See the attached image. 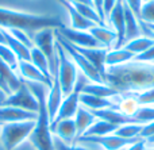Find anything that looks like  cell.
<instances>
[{
    "mask_svg": "<svg viewBox=\"0 0 154 150\" xmlns=\"http://www.w3.org/2000/svg\"><path fill=\"white\" fill-rule=\"evenodd\" d=\"M37 121L5 123L0 126V143L5 150H14L29 139L35 129Z\"/></svg>",
    "mask_w": 154,
    "mask_h": 150,
    "instance_id": "277c9868",
    "label": "cell"
},
{
    "mask_svg": "<svg viewBox=\"0 0 154 150\" xmlns=\"http://www.w3.org/2000/svg\"><path fill=\"white\" fill-rule=\"evenodd\" d=\"M137 99L139 107H154V87L139 92H131Z\"/></svg>",
    "mask_w": 154,
    "mask_h": 150,
    "instance_id": "f546056e",
    "label": "cell"
},
{
    "mask_svg": "<svg viewBox=\"0 0 154 150\" xmlns=\"http://www.w3.org/2000/svg\"><path fill=\"white\" fill-rule=\"evenodd\" d=\"M116 2L118 0H103V15H104V19H106V23H107V18L111 14V11L114 10Z\"/></svg>",
    "mask_w": 154,
    "mask_h": 150,
    "instance_id": "74e56055",
    "label": "cell"
},
{
    "mask_svg": "<svg viewBox=\"0 0 154 150\" xmlns=\"http://www.w3.org/2000/svg\"><path fill=\"white\" fill-rule=\"evenodd\" d=\"M31 41H32V45L38 50L42 51V54L48 60L51 77L57 76V70H58V54H57V49H56V30L42 29L32 35Z\"/></svg>",
    "mask_w": 154,
    "mask_h": 150,
    "instance_id": "5b68a950",
    "label": "cell"
},
{
    "mask_svg": "<svg viewBox=\"0 0 154 150\" xmlns=\"http://www.w3.org/2000/svg\"><path fill=\"white\" fill-rule=\"evenodd\" d=\"M0 106H10V107H16L24 111H30V112L38 114L39 110V103H38L37 97L32 95L30 88L22 81V85L19 87L16 91L10 93L2 103Z\"/></svg>",
    "mask_w": 154,
    "mask_h": 150,
    "instance_id": "ba28073f",
    "label": "cell"
},
{
    "mask_svg": "<svg viewBox=\"0 0 154 150\" xmlns=\"http://www.w3.org/2000/svg\"><path fill=\"white\" fill-rule=\"evenodd\" d=\"M7 30V29H5ZM8 31L11 32V34L14 35V37L16 38V39L19 41V42H22L24 46H27L29 49H31L32 46V41H31V38L27 35V32H24V31H22V30H18V29H11V30H8Z\"/></svg>",
    "mask_w": 154,
    "mask_h": 150,
    "instance_id": "e575fe53",
    "label": "cell"
},
{
    "mask_svg": "<svg viewBox=\"0 0 154 150\" xmlns=\"http://www.w3.org/2000/svg\"><path fill=\"white\" fill-rule=\"evenodd\" d=\"M125 27H126L125 43L142 35V22L137 18L135 14L131 11V8L126 3H125Z\"/></svg>",
    "mask_w": 154,
    "mask_h": 150,
    "instance_id": "2e32d148",
    "label": "cell"
},
{
    "mask_svg": "<svg viewBox=\"0 0 154 150\" xmlns=\"http://www.w3.org/2000/svg\"><path fill=\"white\" fill-rule=\"evenodd\" d=\"M0 27L2 29H18L24 32H37L42 29H62L64 23L56 16L37 15L0 7Z\"/></svg>",
    "mask_w": 154,
    "mask_h": 150,
    "instance_id": "7a4b0ae2",
    "label": "cell"
},
{
    "mask_svg": "<svg viewBox=\"0 0 154 150\" xmlns=\"http://www.w3.org/2000/svg\"><path fill=\"white\" fill-rule=\"evenodd\" d=\"M57 32H58L60 35H62L70 45L76 46V47H84V49L103 47V46L89 34V31H79V30L62 27V29L57 30Z\"/></svg>",
    "mask_w": 154,
    "mask_h": 150,
    "instance_id": "30bf717a",
    "label": "cell"
},
{
    "mask_svg": "<svg viewBox=\"0 0 154 150\" xmlns=\"http://www.w3.org/2000/svg\"><path fill=\"white\" fill-rule=\"evenodd\" d=\"M82 93L92 95V96L103 97V99H114V97L119 96V92L116 89H114L112 87H109L106 83H89L84 87Z\"/></svg>",
    "mask_w": 154,
    "mask_h": 150,
    "instance_id": "603a6c76",
    "label": "cell"
},
{
    "mask_svg": "<svg viewBox=\"0 0 154 150\" xmlns=\"http://www.w3.org/2000/svg\"><path fill=\"white\" fill-rule=\"evenodd\" d=\"M0 58H2L11 69L16 72L19 60H18V57L14 54V51L11 50L7 45H4V43H0Z\"/></svg>",
    "mask_w": 154,
    "mask_h": 150,
    "instance_id": "4dcf8cb0",
    "label": "cell"
},
{
    "mask_svg": "<svg viewBox=\"0 0 154 150\" xmlns=\"http://www.w3.org/2000/svg\"><path fill=\"white\" fill-rule=\"evenodd\" d=\"M134 61L138 62H146V64H154V45L150 46L146 51H143L139 56H135Z\"/></svg>",
    "mask_w": 154,
    "mask_h": 150,
    "instance_id": "d590c367",
    "label": "cell"
},
{
    "mask_svg": "<svg viewBox=\"0 0 154 150\" xmlns=\"http://www.w3.org/2000/svg\"><path fill=\"white\" fill-rule=\"evenodd\" d=\"M65 10L69 12L70 16V23H72V29L73 30H79V31H88L89 29H92L95 26V23H92L91 20L85 19L82 15H80L77 12V10L75 8V5L69 2V0H57Z\"/></svg>",
    "mask_w": 154,
    "mask_h": 150,
    "instance_id": "ac0fdd59",
    "label": "cell"
},
{
    "mask_svg": "<svg viewBox=\"0 0 154 150\" xmlns=\"http://www.w3.org/2000/svg\"><path fill=\"white\" fill-rule=\"evenodd\" d=\"M70 3H81V4H88V5H93L92 0H69Z\"/></svg>",
    "mask_w": 154,
    "mask_h": 150,
    "instance_id": "60d3db41",
    "label": "cell"
},
{
    "mask_svg": "<svg viewBox=\"0 0 154 150\" xmlns=\"http://www.w3.org/2000/svg\"><path fill=\"white\" fill-rule=\"evenodd\" d=\"M80 106L85 107L89 111H99V110H104V108H115V103L112 99H103V97L92 96V95H87V93H81V96H80Z\"/></svg>",
    "mask_w": 154,
    "mask_h": 150,
    "instance_id": "44dd1931",
    "label": "cell"
},
{
    "mask_svg": "<svg viewBox=\"0 0 154 150\" xmlns=\"http://www.w3.org/2000/svg\"><path fill=\"white\" fill-rule=\"evenodd\" d=\"M146 141L145 139H138L135 141L134 143H131V145H128L126 149L123 150H146Z\"/></svg>",
    "mask_w": 154,
    "mask_h": 150,
    "instance_id": "f35d334b",
    "label": "cell"
},
{
    "mask_svg": "<svg viewBox=\"0 0 154 150\" xmlns=\"http://www.w3.org/2000/svg\"><path fill=\"white\" fill-rule=\"evenodd\" d=\"M103 80L119 93L143 91L154 87V64L131 61L119 66L106 68Z\"/></svg>",
    "mask_w": 154,
    "mask_h": 150,
    "instance_id": "6da1fadb",
    "label": "cell"
},
{
    "mask_svg": "<svg viewBox=\"0 0 154 150\" xmlns=\"http://www.w3.org/2000/svg\"><path fill=\"white\" fill-rule=\"evenodd\" d=\"M142 129H143V124L138 123V122H130V123L120 124V126L115 130L114 134L123 138V139L137 141V139H141Z\"/></svg>",
    "mask_w": 154,
    "mask_h": 150,
    "instance_id": "484cf974",
    "label": "cell"
},
{
    "mask_svg": "<svg viewBox=\"0 0 154 150\" xmlns=\"http://www.w3.org/2000/svg\"><path fill=\"white\" fill-rule=\"evenodd\" d=\"M89 34L106 49H114L116 43V32L108 26H93L88 30Z\"/></svg>",
    "mask_w": 154,
    "mask_h": 150,
    "instance_id": "e0dca14e",
    "label": "cell"
},
{
    "mask_svg": "<svg viewBox=\"0 0 154 150\" xmlns=\"http://www.w3.org/2000/svg\"><path fill=\"white\" fill-rule=\"evenodd\" d=\"M56 39H57V42L64 47V50L66 51V54L70 57V60L75 62V65L77 66V69H79V72L81 73V75H84L91 83H104L101 75L99 73V70L96 69L84 56H81L62 35H60L58 32H57V30H56Z\"/></svg>",
    "mask_w": 154,
    "mask_h": 150,
    "instance_id": "52a82bcc",
    "label": "cell"
},
{
    "mask_svg": "<svg viewBox=\"0 0 154 150\" xmlns=\"http://www.w3.org/2000/svg\"><path fill=\"white\" fill-rule=\"evenodd\" d=\"M133 119L141 124L154 122V107H139Z\"/></svg>",
    "mask_w": 154,
    "mask_h": 150,
    "instance_id": "d6a6232c",
    "label": "cell"
},
{
    "mask_svg": "<svg viewBox=\"0 0 154 150\" xmlns=\"http://www.w3.org/2000/svg\"><path fill=\"white\" fill-rule=\"evenodd\" d=\"M92 2H93V7H95V10L97 11V14L100 15V18L103 19L104 23H106V19H104V15H103V0H92Z\"/></svg>",
    "mask_w": 154,
    "mask_h": 150,
    "instance_id": "ab89813d",
    "label": "cell"
},
{
    "mask_svg": "<svg viewBox=\"0 0 154 150\" xmlns=\"http://www.w3.org/2000/svg\"><path fill=\"white\" fill-rule=\"evenodd\" d=\"M53 145L54 150H99L96 148H91V146L80 145V143H73V145H66L65 142H62L61 139H58L57 137L53 138Z\"/></svg>",
    "mask_w": 154,
    "mask_h": 150,
    "instance_id": "836d02e7",
    "label": "cell"
},
{
    "mask_svg": "<svg viewBox=\"0 0 154 150\" xmlns=\"http://www.w3.org/2000/svg\"><path fill=\"white\" fill-rule=\"evenodd\" d=\"M0 80L4 84L8 95L12 93L14 91H16V89L22 85L20 77H19L15 70L11 69L2 58H0Z\"/></svg>",
    "mask_w": 154,
    "mask_h": 150,
    "instance_id": "d6986e66",
    "label": "cell"
},
{
    "mask_svg": "<svg viewBox=\"0 0 154 150\" xmlns=\"http://www.w3.org/2000/svg\"><path fill=\"white\" fill-rule=\"evenodd\" d=\"M146 27H149L150 30H153V31H154V26H150V24H146Z\"/></svg>",
    "mask_w": 154,
    "mask_h": 150,
    "instance_id": "ee69618b",
    "label": "cell"
},
{
    "mask_svg": "<svg viewBox=\"0 0 154 150\" xmlns=\"http://www.w3.org/2000/svg\"><path fill=\"white\" fill-rule=\"evenodd\" d=\"M92 112L97 119H103V121L108 122V123H111V124H115V126H120V124L134 122L133 118L123 115L122 112H119V111L115 110V108H104V110L92 111Z\"/></svg>",
    "mask_w": 154,
    "mask_h": 150,
    "instance_id": "cb8c5ba5",
    "label": "cell"
},
{
    "mask_svg": "<svg viewBox=\"0 0 154 150\" xmlns=\"http://www.w3.org/2000/svg\"><path fill=\"white\" fill-rule=\"evenodd\" d=\"M135 56L131 51L126 50L125 47L120 49H111L108 50L106 57V68H114L119 66V65H125L127 62L134 61Z\"/></svg>",
    "mask_w": 154,
    "mask_h": 150,
    "instance_id": "7402d4cb",
    "label": "cell"
},
{
    "mask_svg": "<svg viewBox=\"0 0 154 150\" xmlns=\"http://www.w3.org/2000/svg\"><path fill=\"white\" fill-rule=\"evenodd\" d=\"M112 24V30L116 32V43H115L114 49H120L125 46V34H126V27H125V2L123 0H118L115 4L114 10L107 18V24Z\"/></svg>",
    "mask_w": 154,
    "mask_h": 150,
    "instance_id": "9c48e42d",
    "label": "cell"
},
{
    "mask_svg": "<svg viewBox=\"0 0 154 150\" xmlns=\"http://www.w3.org/2000/svg\"><path fill=\"white\" fill-rule=\"evenodd\" d=\"M16 75L20 77L22 81H29V83H38V84H45V85L50 87L51 80L48 78L39 69L34 66L30 61H19L18 68H16Z\"/></svg>",
    "mask_w": 154,
    "mask_h": 150,
    "instance_id": "7c38bea8",
    "label": "cell"
},
{
    "mask_svg": "<svg viewBox=\"0 0 154 150\" xmlns=\"http://www.w3.org/2000/svg\"><path fill=\"white\" fill-rule=\"evenodd\" d=\"M5 97H7V95H5V92H4V91H3V89H2V88H0V103H2V102H3V100H4V99H5Z\"/></svg>",
    "mask_w": 154,
    "mask_h": 150,
    "instance_id": "7bdbcfd3",
    "label": "cell"
},
{
    "mask_svg": "<svg viewBox=\"0 0 154 150\" xmlns=\"http://www.w3.org/2000/svg\"><path fill=\"white\" fill-rule=\"evenodd\" d=\"M139 20H141L142 23H145V24L154 26V0L142 3Z\"/></svg>",
    "mask_w": 154,
    "mask_h": 150,
    "instance_id": "1f68e13d",
    "label": "cell"
},
{
    "mask_svg": "<svg viewBox=\"0 0 154 150\" xmlns=\"http://www.w3.org/2000/svg\"><path fill=\"white\" fill-rule=\"evenodd\" d=\"M50 130L53 133L54 137L61 139L66 145H73L77 138V130H76V123L75 119H64V121L56 122L50 126Z\"/></svg>",
    "mask_w": 154,
    "mask_h": 150,
    "instance_id": "4fadbf2b",
    "label": "cell"
},
{
    "mask_svg": "<svg viewBox=\"0 0 154 150\" xmlns=\"http://www.w3.org/2000/svg\"><path fill=\"white\" fill-rule=\"evenodd\" d=\"M38 114L24 111L10 106H0V126L5 123H16V122L37 121Z\"/></svg>",
    "mask_w": 154,
    "mask_h": 150,
    "instance_id": "5bb4252c",
    "label": "cell"
},
{
    "mask_svg": "<svg viewBox=\"0 0 154 150\" xmlns=\"http://www.w3.org/2000/svg\"><path fill=\"white\" fill-rule=\"evenodd\" d=\"M0 43H4L5 45V38H4V34H3V29L0 27Z\"/></svg>",
    "mask_w": 154,
    "mask_h": 150,
    "instance_id": "b9f144b4",
    "label": "cell"
},
{
    "mask_svg": "<svg viewBox=\"0 0 154 150\" xmlns=\"http://www.w3.org/2000/svg\"><path fill=\"white\" fill-rule=\"evenodd\" d=\"M56 49L57 54H58V70H57V78L60 81L61 89L64 92L65 96L72 93L75 84L79 76V69L75 65V62L70 60V57L66 54V51L64 50L61 45L57 42L56 39Z\"/></svg>",
    "mask_w": 154,
    "mask_h": 150,
    "instance_id": "8992f818",
    "label": "cell"
},
{
    "mask_svg": "<svg viewBox=\"0 0 154 150\" xmlns=\"http://www.w3.org/2000/svg\"><path fill=\"white\" fill-rule=\"evenodd\" d=\"M153 45H154L153 38H150L149 35H141V37L135 38V39H131V41H128L127 43H125L123 47H125L126 50L131 51L134 56H139V54L146 51L147 49Z\"/></svg>",
    "mask_w": 154,
    "mask_h": 150,
    "instance_id": "4316f807",
    "label": "cell"
},
{
    "mask_svg": "<svg viewBox=\"0 0 154 150\" xmlns=\"http://www.w3.org/2000/svg\"><path fill=\"white\" fill-rule=\"evenodd\" d=\"M146 2H150V0H142V3H146Z\"/></svg>",
    "mask_w": 154,
    "mask_h": 150,
    "instance_id": "f6af8a7d",
    "label": "cell"
},
{
    "mask_svg": "<svg viewBox=\"0 0 154 150\" xmlns=\"http://www.w3.org/2000/svg\"><path fill=\"white\" fill-rule=\"evenodd\" d=\"M119 126L111 124L108 122L103 121V119H96V122L88 129V131L85 133V135H93V137H103V135H109L114 134L115 130Z\"/></svg>",
    "mask_w": 154,
    "mask_h": 150,
    "instance_id": "f1b7e54d",
    "label": "cell"
},
{
    "mask_svg": "<svg viewBox=\"0 0 154 150\" xmlns=\"http://www.w3.org/2000/svg\"><path fill=\"white\" fill-rule=\"evenodd\" d=\"M64 97L65 95L61 89L60 81L57 78V76H54L53 80H51V85L49 87L48 96H46V108H48V114H49V118H50V123H53L54 119H56Z\"/></svg>",
    "mask_w": 154,
    "mask_h": 150,
    "instance_id": "8fae6325",
    "label": "cell"
},
{
    "mask_svg": "<svg viewBox=\"0 0 154 150\" xmlns=\"http://www.w3.org/2000/svg\"><path fill=\"white\" fill-rule=\"evenodd\" d=\"M152 138H154V122L143 124V129H142V133H141V139L149 141Z\"/></svg>",
    "mask_w": 154,
    "mask_h": 150,
    "instance_id": "8d00e7d4",
    "label": "cell"
},
{
    "mask_svg": "<svg viewBox=\"0 0 154 150\" xmlns=\"http://www.w3.org/2000/svg\"><path fill=\"white\" fill-rule=\"evenodd\" d=\"M73 119H75L76 130H77V138H79V137L85 135V133L88 131V129L95 123L97 118L93 115L92 111H89V110H87L85 107L80 106Z\"/></svg>",
    "mask_w": 154,
    "mask_h": 150,
    "instance_id": "ffe728a7",
    "label": "cell"
},
{
    "mask_svg": "<svg viewBox=\"0 0 154 150\" xmlns=\"http://www.w3.org/2000/svg\"><path fill=\"white\" fill-rule=\"evenodd\" d=\"M3 34L5 38V45L14 51L19 61H29L30 60V49L27 46H24L22 42H19L8 30L3 29Z\"/></svg>",
    "mask_w": 154,
    "mask_h": 150,
    "instance_id": "d4e9b609",
    "label": "cell"
},
{
    "mask_svg": "<svg viewBox=\"0 0 154 150\" xmlns=\"http://www.w3.org/2000/svg\"><path fill=\"white\" fill-rule=\"evenodd\" d=\"M73 46V45H72ZM81 56H84L96 69L99 70V73L101 75V77L106 73V57L108 50L111 49H106V47H89V49H84V47H76L73 46Z\"/></svg>",
    "mask_w": 154,
    "mask_h": 150,
    "instance_id": "9a60e30c",
    "label": "cell"
},
{
    "mask_svg": "<svg viewBox=\"0 0 154 150\" xmlns=\"http://www.w3.org/2000/svg\"><path fill=\"white\" fill-rule=\"evenodd\" d=\"M29 61L31 62V64L34 65L37 69H39L48 78L53 80L51 73H50V68H49L48 60H46V57L42 54V51L38 50L35 46H32V47L30 49V60H29Z\"/></svg>",
    "mask_w": 154,
    "mask_h": 150,
    "instance_id": "83f0119b",
    "label": "cell"
},
{
    "mask_svg": "<svg viewBox=\"0 0 154 150\" xmlns=\"http://www.w3.org/2000/svg\"><path fill=\"white\" fill-rule=\"evenodd\" d=\"M30 91L32 92L35 97H37L38 103H39V110H38V118L35 122V129L32 134L30 135L29 141L32 143L37 150H54L53 145V133L50 130V118L48 114V108H46V96H48L49 87L45 84H38V83H29L24 81Z\"/></svg>",
    "mask_w": 154,
    "mask_h": 150,
    "instance_id": "3957f363",
    "label": "cell"
}]
</instances>
